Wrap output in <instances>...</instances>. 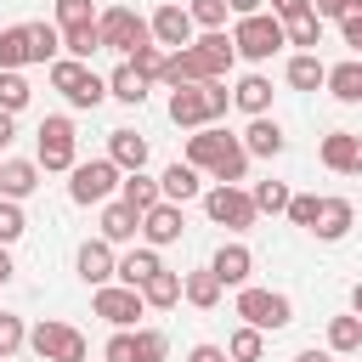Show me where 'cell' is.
<instances>
[{
  "mask_svg": "<svg viewBox=\"0 0 362 362\" xmlns=\"http://www.w3.org/2000/svg\"><path fill=\"white\" fill-rule=\"evenodd\" d=\"M107 158H113L124 175H136V170L147 164V136H141V130H107Z\"/></svg>",
  "mask_w": 362,
  "mask_h": 362,
  "instance_id": "20",
  "label": "cell"
},
{
  "mask_svg": "<svg viewBox=\"0 0 362 362\" xmlns=\"http://www.w3.org/2000/svg\"><path fill=\"white\" fill-rule=\"evenodd\" d=\"M130 339H136V362H164V351H170L164 328H136Z\"/></svg>",
  "mask_w": 362,
  "mask_h": 362,
  "instance_id": "43",
  "label": "cell"
},
{
  "mask_svg": "<svg viewBox=\"0 0 362 362\" xmlns=\"http://www.w3.org/2000/svg\"><path fill=\"white\" fill-rule=\"evenodd\" d=\"M283 28H288V45H300V51H317V45H322V17H317V11H305V17L283 23Z\"/></svg>",
  "mask_w": 362,
  "mask_h": 362,
  "instance_id": "39",
  "label": "cell"
},
{
  "mask_svg": "<svg viewBox=\"0 0 362 362\" xmlns=\"http://www.w3.org/2000/svg\"><path fill=\"white\" fill-rule=\"evenodd\" d=\"M317 215H322V198H317V192H294V198H288V221H294V226H305V232H311V226H317Z\"/></svg>",
  "mask_w": 362,
  "mask_h": 362,
  "instance_id": "45",
  "label": "cell"
},
{
  "mask_svg": "<svg viewBox=\"0 0 362 362\" xmlns=\"http://www.w3.org/2000/svg\"><path fill=\"white\" fill-rule=\"evenodd\" d=\"M238 317L249 322V328H260V334H277V328H288L294 322V300L288 294H277V288H238Z\"/></svg>",
  "mask_w": 362,
  "mask_h": 362,
  "instance_id": "4",
  "label": "cell"
},
{
  "mask_svg": "<svg viewBox=\"0 0 362 362\" xmlns=\"http://www.w3.org/2000/svg\"><path fill=\"white\" fill-rule=\"evenodd\" d=\"M28 62V34H23V23L17 28H0V74H17Z\"/></svg>",
  "mask_w": 362,
  "mask_h": 362,
  "instance_id": "36",
  "label": "cell"
},
{
  "mask_svg": "<svg viewBox=\"0 0 362 362\" xmlns=\"http://www.w3.org/2000/svg\"><path fill=\"white\" fill-rule=\"evenodd\" d=\"M209 272H215L226 288H249V272H255L249 243H221V249H215V260H209Z\"/></svg>",
  "mask_w": 362,
  "mask_h": 362,
  "instance_id": "16",
  "label": "cell"
},
{
  "mask_svg": "<svg viewBox=\"0 0 362 362\" xmlns=\"http://www.w3.org/2000/svg\"><path fill=\"white\" fill-rule=\"evenodd\" d=\"M238 17H255V11H266V0H226Z\"/></svg>",
  "mask_w": 362,
  "mask_h": 362,
  "instance_id": "53",
  "label": "cell"
},
{
  "mask_svg": "<svg viewBox=\"0 0 362 362\" xmlns=\"http://www.w3.org/2000/svg\"><path fill=\"white\" fill-rule=\"evenodd\" d=\"M328 351H334V356L362 351V317H356V311H351V317H328Z\"/></svg>",
  "mask_w": 362,
  "mask_h": 362,
  "instance_id": "32",
  "label": "cell"
},
{
  "mask_svg": "<svg viewBox=\"0 0 362 362\" xmlns=\"http://www.w3.org/2000/svg\"><path fill=\"white\" fill-rule=\"evenodd\" d=\"M17 277V266H11V255H6V243H0V283H11Z\"/></svg>",
  "mask_w": 362,
  "mask_h": 362,
  "instance_id": "54",
  "label": "cell"
},
{
  "mask_svg": "<svg viewBox=\"0 0 362 362\" xmlns=\"http://www.w3.org/2000/svg\"><path fill=\"white\" fill-rule=\"evenodd\" d=\"M96 17H102V11H96L90 0H57V28H62V34H68V28H90Z\"/></svg>",
  "mask_w": 362,
  "mask_h": 362,
  "instance_id": "41",
  "label": "cell"
},
{
  "mask_svg": "<svg viewBox=\"0 0 362 362\" xmlns=\"http://www.w3.org/2000/svg\"><path fill=\"white\" fill-rule=\"evenodd\" d=\"M288 85H294V90H317V85H328V62H322L317 51H294V57H288Z\"/></svg>",
  "mask_w": 362,
  "mask_h": 362,
  "instance_id": "28",
  "label": "cell"
},
{
  "mask_svg": "<svg viewBox=\"0 0 362 362\" xmlns=\"http://www.w3.org/2000/svg\"><path fill=\"white\" fill-rule=\"evenodd\" d=\"M34 147H40V158H34L40 170H74V164H79V136H74V119H68V113L40 119Z\"/></svg>",
  "mask_w": 362,
  "mask_h": 362,
  "instance_id": "7",
  "label": "cell"
},
{
  "mask_svg": "<svg viewBox=\"0 0 362 362\" xmlns=\"http://www.w3.org/2000/svg\"><path fill=\"white\" fill-rule=\"evenodd\" d=\"M119 204H130L136 215H147V209H158V204H164V187H158L153 175H141V170H136V175H124V181H119Z\"/></svg>",
  "mask_w": 362,
  "mask_h": 362,
  "instance_id": "24",
  "label": "cell"
},
{
  "mask_svg": "<svg viewBox=\"0 0 362 362\" xmlns=\"http://www.w3.org/2000/svg\"><path fill=\"white\" fill-rule=\"evenodd\" d=\"M339 34H345V45L362 51V0H351V11L339 17Z\"/></svg>",
  "mask_w": 362,
  "mask_h": 362,
  "instance_id": "48",
  "label": "cell"
},
{
  "mask_svg": "<svg viewBox=\"0 0 362 362\" xmlns=\"http://www.w3.org/2000/svg\"><path fill=\"white\" fill-rule=\"evenodd\" d=\"M232 102H238L249 119H266V107H272V79H266V74H243V79L232 85Z\"/></svg>",
  "mask_w": 362,
  "mask_h": 362,
  "instance_id": "23",
  "label": "cell"
},
{
  "mask_svg": "<svg viewBox=\"0 0 362 362\" xmlns=\"http://www.w3.org/2000/svg\"><path fill=\"white\" fill-rule=\"evenodd\" d=\"M294 362H334V351H300Z\"/></svg>",
  "mask_w": 362,
  "mask_h": 362,
  "instance_id": "55",
  "label": "cell"
},
{
  "mask_svg": "<svg viewBox=\"0 0 362 362\" xmlns=\"http://www.w3.org/2000/svg\"><path fill=\"white\" fill-rule=\"evenodd\" d=\"M249 198H255V209H260V215H288V198H294V192H288L283 181H255V187H249Z\"/></svg>",
  "mask_w": 362,
  "mask_h": 362,
  "instance_id": "34",
  "label": "cell"
},
{
  "mask_svg": "<svg viewBox=\"0 0 362 362\" xmlns=\"http://www.w3.org/2000/svg\"><path fill=\"white\" fill-rule=\"evenodd\" d=\"M90 51H102V28H96V23H90V28H68V34H62V57L90 62Z\"/></svg>",
  "mask_w": 362,
  "mask_h": 362,
  "instance_id": "37",
  "label": "cell"
},
{
  "mask_svg": "<svg viewBox=\"0 0 362 362\" xmlns=\"http://www.w3.org/2000/svg\"><path fill=\"white\" fill-rule=\"evenodd\" d=\"M102 356H107V362H136V339H130V328H113V339L102 345Z\"/></svg>",
  "mask_w": 362,
  "mask_h": 362,
  "instance_id": "47",
  "label": "cell"
},
{
  "mask_svg": "<svg viewBox=\"0 0 362 362\" xmlns=\"http://www.w3.org/2000/svg\"><path fill=\"white\" fill-rule=\"evenodd\" d=\"M34 187H40V164L34 158H0V198L23 204Z\"/></svg>",
  "mask_w": 362,
  "mask_h": 362,
  "instance_id": "17",
  "label": "cell"
},
{
  "mask_svg": "<svg viewBox=\"0 0 362 362\" xmlns=\"http://www.w3.org/2000/svg\"><path fill=\"white\" fill-rule=\"evenodd\" d=\"M187 362H232V356H226L221 345H192V351H187Z\"/></svg>",
  "mask_w": 362,
  "mask_h": 362,
  "instance_id": "51",
  "label": "cell"
},
{
  "mask_svg": "<svg viewBox=\"0 0 362 362\" xmlns=\"http://www.w3.org/2000/svg\"><path fill=\"white\" fill-rule=\"evenodd\" d=\"M28 96H34V90H28V79H23V74H0V107H6V113H23V107H28Z\"/></svg>",
  "mask_w": 362,
  "mask_h": 362,
  "instance_id": "44",
  "label": "cell"
},
{
  "mask_svg": "<svg viewBox=\"0 0 362 362\" xmlns=\"http://www.w3.org/2000/svg\"><path fill=\"white\" fill-rule=\"evenodd\" d=\"M192 62H198L204 85H209V79H226V74H232V62H238V45H232V34H226V28H215V34H198V40H192Z\"/></svg>",
  "mask_w": 362,
  "mask_h": 362,
  "instance_id": "12",
  "label": "cell"
},
{
  "mask_svg": "<svg viewBox=\"0 0 362 362\" xmlns=\"http://www.w3.org/2000/svg\"><path fill=\"white\" fill-rule=\"evenodd\" d=\"M23 34H28V62H57L62 57V28L57 23H23Z\"/></svg>",
  "mask_w": 362,
  "mask_h": 362,
  "instance_id": "25",
  "label": "cell"
},
{
  "mask_svg": "<svg viewBox=\"0 0 362 362\" xmlns=\"http://www.w3.org/2000/svg\"><path fill=\"white\" fill-rule=\"evenodd\" d=\"M351 226H356V209H351V198H322V215H317V226H311V232H317L322 243H339Z\"/></svg>",
  "mask_w": 362,
  "mask_h": 362,
  "instance_id": "21",
  "label": "cell"
},
{
  "mask_svg": "<svg viewBox=\"0 0 362 362\" xmlns=\"http://www.w3.org/2000/svg\"><path fill=\"white\" fill-rule=\"evenodd\" d=\"M153 272H164V260H158V249H130L124 260H119V283L124 288H141Z\"/></svg>",
  "mask_w": 362,
  "mask_h": 362,
  "instance_id": "31",
  "label": "cell"
},
{
  "mask_svg": "<svg viewBox=\"0 0 362 362\" xmlns=\"http://www.w3.org/2000/svg\"><path fill=\"white\" fill-rule=\"evenodd\" d=\"M153 45H164V51H187L198 34H192V17H187V6H158L153 17Z\"/></svg>",
  "mask_w": 362,
  "mask_h": 362,
  "instance_id": "14",
  "label": "cell"
},
{
  "mask_svg": "<svg viewBox=\"0 0 362 362\" xmlns=\"http://www.w3.org/2000/svg\"><path fill=\"white\" fill-rule=\"evenodd\" d=\"M51 85L68 96V107H102L107 102V79L90 74V62H74V57L51 62Z\"/></svg>",
  "mask_w": 362,
  "mask_h": 362,
  "instance_id": "6",
  "label": "cell"
},
{
  "mask_svg": "<svg viewBox=\"0 0 362 362\" xmlns=\"http://www.w3.org/2000/svg\"><path fill=\"white\" fill-rule=\"evenodd\" d=\"M23 232H28V221H23V204L0 198V243H17Z\"/></svg>",
  "mask_w": 362,
  "mask_h": 362,
  "instance_id": "46",
  "label": "cell"
},
{
  "mask_svg": "<svg viewBox=\"0 0 362 362\" xmlns=\"http://www.w3.org/2000/svg\"><path fill=\"white\" fill-rule=\"evenodd\" d=\"M136 232H141V215H136L130 204H119V198L102 204V238H107V243H130Z\"/></svg>",
  "mask_w": 362,
  "mask_h": 362,
  "instance_id": "27",
  "label": "cell"
},
{
  "mask_svg": "<svg viewBox=\"0 0 362 362\" xmlns=\"http://www.w3.org/2000/svg\"><path fill=\"white\" fill-rule=\"evenodd\" d=\"M107 96L124 102V107H141V102H147V79H141L130 62H119V68L107 74Z\"/></svg>",
  "mask_w": 362,
  "mask_h": 362,
  "instance_id": "29",
  "label": "cell"
},
{
  "mask_svg": "<svg viewBox=\"0 0 362 362\" xmlns=\"http://www.w3.org/2000/svg\"><path fill=\"white\" fill-rule=\"evenodd\" d=\"M96 28H102V51H119V57H136L141 45H153V23L130 6H107L96 17Z\"/></svg>",
  "mask_w": 362,
  "mask_h": 362,
  "instance_id": "3",
  "label": "cell"
},
{
  "mask_svg": "<svg viewBox=\"0 0 362 362\" xmlns=\"http://www.w3.org/2000/svg\"><path fill=\"white\" fill-rule=\"evenodd\" d=\"M187 164L209 170L215 187H238L249 175V147H243V136H226L221 124H204V130L187 136Z\"/></svg>",
  "mask_w": 362,
  "mask_h": 362,
  "instance_id": "1",
  "label": "cell"
},
{
  "mask_svg": "<svg viewBox=\"0 0 362 362\" xmlns=\"http://www.w3.org/2000/svg\"><path fill=\"white\" fill-rule=\"evenodd\" d=\"M68 175H74V181H68V198H74V204H113V192H119V181H124V170H119L113 158L74 164Z\"/></svg>",
  "mask_w": 362,
  "mask_h": 362,
  "instance_id": "9",
  "label": "cell"
},
{
  "mask_svg": "<svg viewBox=\"0 0 362 362\" xmlns=\"http://www.w3.org/2000/svg\"><path fill=\"white\" fill-rule=\"evenodd\" d=\"M232 45H238V57H249V62H266V57H277V51L288 45V28H283L272 11H255V17H238V28H232Z\"/></svg>",
  "mask_w": 362,
  "mask_h": 362,
  "instance_id": "5",
  "label": "cell"
},
{
  "mask_svg": "<svg viewBox=\"0 0 362 362\" xmlns=\"http://www.w3.org/2000/svg\"><path fill=\"white\" fill-rule=\"evenodd\" d=\"M243 147H249V158H277V153L288 147V136H283V124L266 113V119H249V130H243Z\"/></svg>",
  "mask_w": 362,
  "mask_h": 362,
  "instance_id": "19",
  "label": "cell"
},
{
  "mask_svg": "<svg viewBox=\"0 0 362 362\" xmlns=\"http://www.w3.org/2000/svg\"><path fill=\"white\" fill-rule=\"evenodd\" d=\"M141 300H147V305H158V311H164V305H175V300H181V272H153V277L141 283Z\"/></svg>",
  "mask_w": 362,
  "mask_h": 362,
  "instance_id": "33",
  "label": "cell"
},
{
  "mask_svg": "<svg viewBox=\"0 0 362 362\" xmlns=\"http://www.w3.org/2000/svg\"><path fill=\"white\" fill-rule=\"evenodd\" d=\"M158 187H164V204H187V198L204 192V187H198V170H192L187 158H175V164L158 175Z\"/></svg>",
  "mask_w": 362,
  "mask_h": 362,
  "instance_id": "26",
  "label": "cell"
},
{
  "mask_svg": "<svg viewBox=\"0 0 362 362\" xmlns=\"http://www.w3.org/2000/svg\"><path fill=\"white\" fill-rule=\"evenodd\" d=\"M23 345H28V322H23L17 311H0V362H6V356H17Z\"/></svg>",
  "mask_w": 362,
  "mask_h": 362,
  "instance_id": "42",
  "label": "cell"
},
{
  "mask_svg": "<svg viewBox=\"0 0 362 362\" xmlns=\"http://www.w3.org/2000/svg\"><path fill=\"white\" fill-rule=\"evenodd\" d=\"M124 62H130V68H136L147 85H158V79H164V62H170V51H164V45H141V51H136V57H124Z\"/></svg>",
  "mask_w": 362,
  "mask_h": 362,
  "instance_id": "40",
  "label": "cell"
},
{
  "mask_svg": "<svg viewBox=\"0 0 362 362\" xmlns=\"http://www.w3.org/2000/svg\"><path fill=\"white\" fill-rule=\"evenodd\" d=\"M28 351L40 356V362H85V334L74 328V322H57V317H45V322H34L28 328Z\"/></svg>",
  "mask_w": 362,
  "mask_h": 362,
  "instance_id": "8",
  "label": "cell"
},
{
  "mask_svg": "<svg viewBox=\"0 0 362 362\" xmlns=\"http://www.w3.org/2000/svg\"><path fill=\"white\" fill-rule=\"evenodd\" d=\"M90 311H96L102 322H113V328H130V322L147 311V300H141V288L107 283V288H96V294H90Z\"/></svg>",
  "mask_w": 362,
  "mask_h": 362,
  "instance_id": "11",
  "label": "cell"
},
{
  "mask_svg": "<svg viewBox=\"0 0 362 362\" xmlns=\"http://www.w3.org/2000/svg\"><path fill=\"white\" fill-rule=\"evenodd\" d=\"M351 311H356V317H362V283H356V288H351Z\"/></svg>",
  "mask_w": 362,
  "mask_h": 362,
  "instance_id": "56",
  "label": "cell"
},
{
  "mask_svg": "<svg viewBox=\"0 0 362 362\" xmlns=\"http://www.w3.org/2000/svg\"><path fill=\"white\" fill-rule=\"evenodd\" d=\"M328 90L334 102H362V57H345L328 68Z\"/></svg>",
  "mask_w": 362,
  "mask_h": 362,
  "instance_id": "30",
  "label": "cell"
},
{
  "mask_svg": "<svg viewBox=\"0 0 362 362\" xmlns=\"http://www.w3.org/2000/svg\"><path fill=\"white\" fill-rule=\"evenodd\" d=\"M232 107V90H226V79H209V85H181V90H170V119L192 136V130H204V124H215L221 113Z\"/></svg>",
  "mask_w": 362,
  "mask_h": 362,
  "instance_id": "2",
  "label": "cell"
},
{
  "mask_svg": "<svg viewBox=\"0 0 362 362\" xmlns=\"http://www.w3.org/2000/svg\"><path fill=\"white\" fill-rule=\"evenodd\" d=\"M311 11L328 23V17H345V11H351V0H311Z\"/></svg>",
  "mask_w": 362,
  "mask_h": 362,
  "instance_id": "50",
  "label": "cell"
},
{
  "mask_svg": "<svg viewBox=\"0 0 362 362\" xmlns=\"http://www.w3.org/2000/svg\"><path fill=\"white\" fill-rule=\"evenodd\" d=\"M181 204H158V209H147L141 215V238H147V249H164V243H175L181 238Z\"/></svg>",
  "mask_w": 362,
  "mask_h": 362,
  "instance_id": "18",
  "label": "cell"
},
{
  "mask_svg": "<svg viewBox=\"0 0 362 362\" xmlns=\"http://www.w3.org/2000/svg\"><path fill=\"white\" fill-rule=\"evenodd\" d=\"M11 119H17V113H6V107H0V153H6V147H11V136H17V124H11Z\"/></svg>",
  "mask_w": 362,
  "mask_h": 362,
  "instance_id": "52",
  "label": "cell"
},
{
  "mask_svg": "<svg viewBox=\"0 0 362 362\" xmlns=\"http://www.w3.org/2000/svg\"><path fill=\"white\" fill-rule=\"evenodd\" d=\"M322 164H328L334 175H362V136L328 130V136H322Z\"/></svg>",
  "mask_w": 362,
  "mask_h": 362,
  "instance_id": "15",
  "label": "cell"
},
{
  "mask_svg": "<svg viewBox=\"0 0 362 362\" xmlns=\"http://www.w3.org/2000/svg\"><path fill=\"white\" fill-rule=\"evenodd\" d=\"M74 266H79V277H85L90 288H107V283L119 277V255H113V243H107V238H90V243H79Z\"/></svg>",
  "mask_w": 362,
  "mask_h": 362,
  "instance_id": "13",
  "label": "cell"
},
{
  "mask_svg": "<svg viewBox=\"0 0 362 362\" xmlns=\"http://www.w3.org/2000/svg\"><path fill=\"white\" fill-rule=\"evenodd\" d=\"M311 11V0H272V17L277 23H294V17H305Z\"/></svg>",
  "mask_w": 362,
  "mask_h": 362,
  "instance_id": "49",
  "label": "cell"
},
{
  "mask_svg": "<svg viewBox=\"0 0 362 362\" xmlns=\"http://www.w3.org/2000/svg\"><path fill=\"white\" fill-rule=\"evenodd\" d=\"M226 356H232V362H260V356H266V334L243 322V328L226 339Z\"/></svg>",
  "mask_w": 362,
  "mask_h": 362,
  "instance_id": "35",
  "label": "cell"
},
{
  "mask_svg": "<svg viewBox=\"0 0 362 362\" xmlns=\"http://www.w3.org/2000/svg\"><path fill=\"white\" fill-rule=\"evenodd\" d=\"M226 0H187V17H192V28H204V34H215V28H226Z\"/></svg>",
  "mask_w": 362,
  "mask_h": 362,
  "instance_id": "38",
  "label": "cell"
},
{
  "mask_svg": "<svg viewBox=\"0 0 362 362\" xmlns=\"http://www.w3.org/2000/svg\"><path fill=\"white\" fill-rule=\"evenodd\" d=\"M204 215L215 221V226H226V232H249L255 226V198L243 192V187H209L204 192Z\"/></svg>",
  "mask_w": 362,
  "mask_h": 362,
  "instance_id": "10",
  "label": "cell"
},
{
  "mask_svg": "<svg viewBox=\"0 0 362 362\" xmlns=\"http://www.w3.org/2000/svg\"><path fill=\"white\" fill-rule=\"evenodd\" d=\"M221 294H226V283H221L209 266L181 277V300H187V305H198V311H215V305H221Z\"/></svg>",
  "mask_w": 362,
  "mask_h": 362,
  "instance_id": "22",
  "label": "cell"
}]
</instances>
